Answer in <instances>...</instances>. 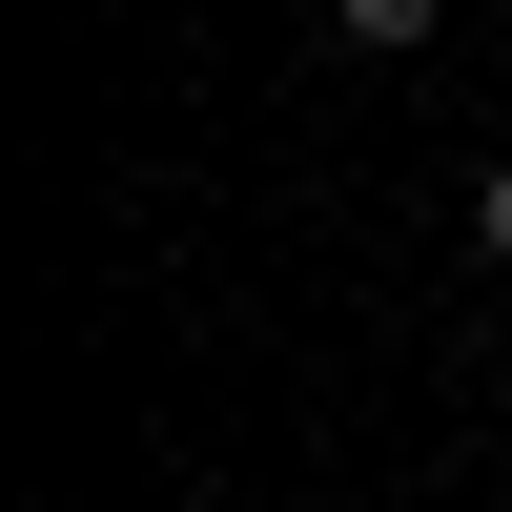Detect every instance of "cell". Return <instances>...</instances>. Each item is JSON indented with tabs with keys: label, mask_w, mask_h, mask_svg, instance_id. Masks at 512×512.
<instances>
[{
	"label": "cell",
	"mask_w": 512,
	"mask_h": 512,
	"mask_svg": "<svg viewBox=\"0 0 512 512\" xmlns=\"http://www.w3.org/2000/svg\"><path fill=\"white\" fill-rule=\"evenodd\" d=\"M328 21H349V41H369V62H410V41H431V21H451V0H328Z\"/></svg>",
	"instance_id": "cell-1"
},
{
	"label": "cell",
	"mask_w": 512,
	"mask_h": 512,
	"mask_svg": "<svg viewBox=\"0 0 512 512\" xmlns=\"http://www.w3.org/2000/svg\"><path fill=\"white\" fill-rule=\"evenodd\" d=\"M472 267H512V164H472Z\"/></svg>",
	"instance_id": "cell-2"
}]
</instances>
